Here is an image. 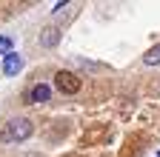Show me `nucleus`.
<instances>
[{
	"instance_id": "obj_1",
	"label": "nucleus",
	"mask_w": 160,
	"mask_h": 157,
	"mask_svg": "<svg viewBox=\"0 0 160 157\" xmlns=\"http://www.w3.org/2000/svg\"><path fill=\"white\" fill-rule=\"evenodd\" d=\"M32 131H34L32 120H26V117H14L12 123H6L3 134H0V140H3V143H20V140H26Z\"/></svg>"
},
{
	"instance_id": "obj_2",
	"label": "nucleus",
	"mask_w": 160,
	"mask_h": 157,
	"mask_svg": "<svg viewBox=\"0 0 160 157\" xmlns=\"http://www.w3.org/2000/svg\"><path fill=\"white\" fill-rule=\"evenodd\" d=\"M54 86L63 91V94H77L80 91V77L72 71H57L54 74Z\"/></svg>"
},
{
	"instance_id": "obj_3",
	"label": "nucleus",
	"mask_w": 160,
	"mask_h": 157,
	"mask_svg": "<svg viewBox=\"0 0 160 157\" xmlns=\"http://www.w3.org/2000/svg\"><path fill=\"white\" fill-rule=\"evenodd\" d=\"M20 69H23V57H20V54H14V52H12V54H6V57H3V74H6V77L17 74Z\"/></svg>"
},
{
	"instance_id": "obj_4",
	"label": "nucleus",
	"mask_w": 160,
	"mask_h": 157,
	"mask_svg": "<svg viewBox=\"0 0 160 157\" xmlns=\"http://www.w3.org/2000/svg\"><path fill=\"white\" fill-rule=\"evenodd\" d=\"M52 97V89L46 86V83H37L32 91H29V103H46Z\"/></svg>"
},
{
	"instance_id": "obj_5",
	"label": "nucleus",
	"mask_w": 160,
	"mask_h": 157,
	"mask_svg": "<svg viewBox=\"0 0 160 157\" xmlns=\"http://www.w3.org/2000/svg\"><path fill=\"white\" fill-rule=\"evenodd\" d=\"M40 43H43L46 49L57 46V43H60V29H54V26H52V29H46L43 34H40Z\"/></svg>"
},
{
	"instance_id": "obj_6",
	"label": "nucleus",
	"mask_w": 160,
	"mask_h": 157,
	"mask_svg": "<svg viewBox=\"0 0 160 157\" xmlns=\"http://www.w3.org/2000/svg\"><path fill=\"white\" fill-rule=\"evenodd\" d=\"M143 63L146 66H160V46H154V49H149L143 54Z\"/></svg>"
},
{
	"instance_id": "obj_7",
	"label": "nucleus",
	"mask_w": 160,
	"mask_h": 157,
	"mask_svg": "<svg viewBox=\"0 0 160 157\" xmlns=\"http://www.w3.org/2000/svg\"><path fill=\"white\" fill-rule=\"evenodd\" d=\"M12 46H14V43H12V37L0 34V54H3V57H6V54H12Z\"/></svg>"
},
{
	"instance_id": "obj_8",
	"label": "nucleus",
	"mask_w": 160,
	"mask_h": 157,
	"mask_svg": "<svg viewBox=\"0 0 160 157\" xmlns=\"http://www.w3.org/2000/svg\"><path fill=\"white\" fill-rule=\"evenodd\" d=\"M154 157H160V151H157V154H154Z\"/></svg>"
}]
</instances>
